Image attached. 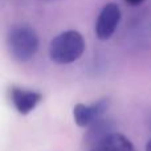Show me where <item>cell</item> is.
Segmentation results:
<instances>
[{"label": "cell", "mask_w": 151, "mask_h": 151, "mask_svg": "<svg viewBox=\"0 0 151 151\" xmlns=\"http://www.w3.org/2000/svg\"><path fill=\"white\" fill-rule=\"evenodd\" d=\"M110 101L107 98L98 99L97 102H93L90 105L77 104L73 107V118L74 122L80 127H88L94 121L99 119L102 115L109 109Z\"/></svg>", "instance_id": "obj_4"}, {"label": "cell", "mask_w": 151, "mask_h": 151, "mask_svg": "<svg viewBox=\"0 0 151 151\" xmlns=\"http://www.w3.org/2000/svg\"><path fill=\"white\" fill-rule=\"evenodd\" d=\"M121 21V9L115 3H109L101 9L96 21V36L102 41H106L117 31Z\"/></svg>", "instance_id": "obj_3"}, {"label": "cell", "mask_w": 151, "mask_h": 151, "mask_svg": "<svg viewBox=\"0 0 151 151\" xmlns=\"http://www.w3.org/2000/svg\"><path fill=\"white\" fill-rule=\"evenodd\" d=\"M111 133V125H110V121L107 119H99L94 121L90 125V129L88 131V137L86 139L89 141V143H91L93 146H96L99 141H101L104 137H106L107 134Z\"/></svg>", "instance_id": "obj_7"}, {"label": "cell", "mask_w": 151, "mask_h": 151, "mask_svg": "<svg viewBox=\"0 0 151 151\" xmlns=\"http://www.w3.org/2000/svg\"><path fill=\"white\" fill-rule=\"evenodd\" d=\"M146 151H151V139L147 142V145H146Z\"/></svg>", "instance_id": "obj_9"}, {"label": "cell", "mask_w": 151, "mask_h": 151, "mask_svg": "<svg viewBox=\"0 0 151 151\" xmlns=\"http://www.w3.org/2000/svg\"><path fill=\"white\" fill-rule=\"evenodd\" d=\"M93 151H96V150H93Z\"/></svg>", "instance_id": "obj_10"}, {"label": "cell", "mask_w": 151, "mask_h": 151, "mask_svg": "<svg viewBox=\"0 0 151 151\" xmlns=\"http://www.w3.org/2000/svg\"><path fill=\"white\" fill-rule=\"evenodd\" d=\"M8 48L15 60L20 63L31 60L39 50V36L28 25H16L8 32Z\"/></svg>", "instance_id": "obj_2"}, {"label": "cell", "mask_w": 151, "mask_h": 151, "mask_svg": "<svg viewBox=\"0 0 151 151\" xmlns=\"http://www.w3.org/2000/svg\"><path fill=\"white\" fill-rule=\"evenodd\" d=\"M96 151H137L131 141L118 131H111L94 146Z\"/></svg>", "instance_id": "obj_6"}, {"label": "cell", "mask_w": 151, "mask_h": 151, "mask_svg": "<svg viewBox=\"0 0 151 151\" xmlns=\"http://www.w3.org/2000/svg\"><path fill=\"white\" fill-rule=\"evenodd\" d=\"M85 40L78 31L61 32L49 42L48 53L53 63L58 65H68L77 61L85 52Z\"/></svg>", "instance_id": "obj_1"}, {"label": "cell", "mask_w": 151, "mask_h": 151, "mask_svg": "<svg viewBox=\"0 0 151 151\" xmlns=\"http://www.w3.org/2000/svg\"><path fill=\"white\" fill-rule=\"evenodd\" d=\"M125 1L129 5H139V4H142L145 0H125Z\"/></svg>", "instance_id": "obj_8"}, {"label": "cell", "mask_w": 151, "mask_h": 151, "mask_svg": "<svg viewBox=\"0 0 151 151\" xmlns=\"http://www.w3.org/2000/svg\"><path fill=\"white\" fill-rule=\"evenodd\" d=\"M11 101L19 114L28 115L42 101V94L36 90H28V89H23L19 86H12Z\"/></svg>", "instance_id": "obj_5"}]
</instances>
